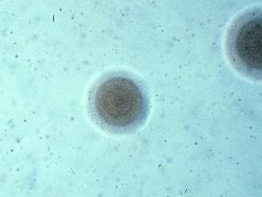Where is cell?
I'll return each mask as SVG.
<instances>
[{"instance_id": "cell-1", "label": "cell", "mask_w": 262, "mask_h": 197, "mask_svg": "<svg viewBox=\"0 0 262 197\" xmlns=\"http://www.w3.org/2000/svg\"><path fill=\"white\" fill-rule=\"evenodd\" d=\"M99 120L112 127H128L143 119L146 104L140 88L128 78L115 76L102 82L94 96Z\"/></svg>"}, {"instance_id": "cell-2", "label": "cell", "mask_w": 262, "mask_h": 197, "mask_svg": "<svg viewBox=\"0 0 262 197\" xmlns=\"http://www.w3.org/2000/svg\"><path fill=\"white\" fill-rule=\"evenodd\" d=\"M228 50L239 70L251 76L260 75L262 68V18L260 9L249 10L230 29Z\"/></svg>"}]
</instances>
